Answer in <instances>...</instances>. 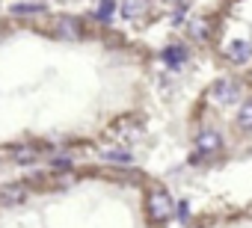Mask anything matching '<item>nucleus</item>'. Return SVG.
Wrapping results in <instances>:
<instances>
[{"instance_id":"nucleus-1","label":"nucleus","mask_w":252,"mask_h":228,"mask_svg":"<svg viewBox=\"0 0 252 228\" xmlns=\"http://www.w3.org/2000/svg\"><path fill=\"white\" fill-rule=\"evenodd\" d=\"M240 95H243V86H240V80H234V77H220V80L211 86V101L220 104V107L237 104Z\"/></svg>"},{"instance_id":"nucleus-2","label":"nucleus","mask_w":252,"mask_h":228,"mask_svg":"<svg viewBox=\"0 0 252 228\" xmlns=\"http://www.w3.org/2000/svg\"><path fill=\"white\" fill-rule=\"evenodd\" d=\"M146 207H149V216H152L155 222H166V219L175 213V204H172V199H169L166 190H155V193L149 196Z\"/></svg>"},{"instance_id":"nucleus-3","label":"nucleus","mask_w":252,"mask_h":228,"mask_svg":"<svg viewBox=\"0 0 252 228\" xmlns=\"http://www.w3.org/2000/svg\"><path fill=\"white\" fill-rule=\"evenodd\" d=\"M220 151H222V137H220L217 131L205 128V131L196 134V160H202V157H214V154H220Z\"/></svg>"},{"instance_id":"nucleus-4","label":"nucleus","mask_w":252,"mask_h":228,"mask_svg":"<svg viewBox=\"0 0 252 228\" xmlns=\"http://www.w3.org/2000/svg\"><path fill=\"white\" fill-rule=\"evenodd\" d=\"M54 27H57V36H60V39H68V42H77V39H83V36H86L83 21H80V18H74V15H60Z\"/></svg>"},{"instance_id":"nucleus-5","label":"nucleus","mask_w":252,"mask_h":228,"mask_svg":"<svg viewBox=\"0 0 252 228\" xmlns=\"http://www.w3.org/2000/svg\"><path fill=\"white\" fill-rule=\"evenodd\" d=\"M160 59H163V65H169L172 71H181V68L190 62V51H187V45L172 42V45H166V48L160 51Z\"/></svg>"},{"instance_id":"nucleus-6","label":"nucleus","mask_w":252,"mask_h":228,"mask_svg":"<svg viewBox=\"0 0 252 228\" xmlns=\"http://www.w3.org/2000/svg\"><path fill=\"white\" fill-rule=\"evenodd\" d=\"M149 9H152V0H122L119 3V12L125 21H140L149 15Z\"/></svg>"},{"instance_id":"nucleus-7","label":"nucleus","mask_w":252,"mask_h":228,"mask_svg":"<svg viewBox=\"0 0 252 228\" xmlns=\"http://www.w3.org/2000/svg\"><path fill=\"white\" fill-rule=\"evenodd\" d=\"M225 59L234 62V65L249 62V59H252V42H246V39H234V42H228V48H225Z\"/></svg>"},{"instance_id":"nucleus-8","label":"nucleus","mask_w":252,"mask_h":228,"mask_svg":"<svg viewBox=\"0 0 252 228\" xmlns=\"http://www.w3.org/2000/svg\"><path fill=\"white\" fill-rule=\"evenodd\" d=\"M27 199V184H6L0 187V204H21Z\"/></svg>"},{"instance_id":"nucleus-9","label":"nucleus","mask_w":252,"mask_h":228,"mask_svg":"<svg viewBox=\"0 0 252 228\" xmlns=\"http://www.w3.org/2000/svg\"><path fill=\"white\" fill-rule=\"evenodd\" d=\"M45 3H12L9 6V12L15 15V18H33V15H45Z\"/></svg>"},{"instance_id":"nucleus-10","label":"nucleus","mask_w":252,"mask_h":228,"mask_svg":"<svg viewBox=\"0 0 252 228\" xmlns=\"http://www.w3.org/2000/svg\"><path fill=\"white\" fill-rule=\"evenodd\" d=\"M187 36H190L193 42H205V39L211 36V21H208V18L190 21V24H187Z\"/></svg>"},{"instance_id":"nucleus-11","label":"nucleus","mask_w":252,"mask_h":228,"mask_svg":"<svg viewBox=\"0 0 252 228\" xmlns=\"http://www.w3.org/2000/svg\"><path fill=\"white\" fill-rule=\"evenodd\" d=\"M116 12H119V0H98V9H95V18H98L101 24H110Z\"/></svg>"},{"instance_id":"nucleus-12","label":"nucleus","mask_w":252,"mask_h":228,"mask_svg":"<svg viewBox=\"0 0 252 228\" xmlns=\"http://www.w3.org/2000/svg\"><path fill=\"white\" fill-rule=\"evenodd\" d=\"M101 157L110 160V163H134V151L131 148H104Z\"/></svg>"},{"instance_id":"nucleus-13","label":"nucleus","mask_w":252,"mask_h":228,"mask_svg":"<svg viewBox=\"0 0 252 228\" xmlns=\"http://www.w3.org/2000/svg\"><path fill=\"white\" fill-rule=\"evenodd\" d=\"M237 128L240 131H252V98H246L237 110Z\"/></svg>"},{"instance_id":"nucleus-14","label":"nucleus","mask_w":252,"mask_h":228,"mask_svg":"<svg viewBox=\"0 0 252 228\" xmlns=\"http://www.w3.org/2000/svg\"><path fill=\"white\" fill-rule=\"evenodd\" d=\"M12 160H15V163H33V160H39V148L18 145V148L12 151Z\"/></svg>"},{"instance_id":"nucleus-15","label":"nucleus","mask_w":252,"mask_h":228,"mask_svg":"<svg viewBox=\"0 0 252 228\" xmlns=\"http://www.w3.org/2000/svg\"><path fill=\"white\" fill-rule=\"evenodd\" d=\"M187 12H190V0H178L175 9H172V27H181L184 18H187Z\"/></svg>"},{"instance_id":"nucleus-16","label":"nucleus","mask_w":252,"mask_h":228,"mask_svg":"<svg viewBox=\"0 0 252 228\" xmlns=\"http://www.w3.org/2000/svg\"><path fill=\"white\" fill-rule=\"evenodd\" d=\"M54 169H71V160L68 157H54Z\"/></svg>"},{"instance_id":"nucleus-17","label":"nucleus","mask_w":252,"mask_h":228,"mask_svg":"<svg viewBox=\"0 0 252 228\" xmlns=\"http://www.w3.org/2000/svg\"><path fill=\"white\" fill-rule=\"evenodd\" d=\"M175 210H178V216H181V222H187V213H190V204H187V201H181V204H178Z\"/></svg>"},{"instance_id":"nucleus-18","label":"nucleus","mask_w":252,"mask_h":228,"mask_svg":"<svg viewBox=\"0 0 252 228\" xmlns=\"http://www.w3.org/2000/svg\"><path fill=\"white\" fill-rule=\"evenodd\" d=\"M3 30H6V27H3V21H0V36H3Z\"/></svg>"}]
</instances>
